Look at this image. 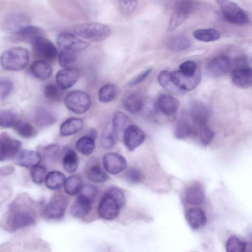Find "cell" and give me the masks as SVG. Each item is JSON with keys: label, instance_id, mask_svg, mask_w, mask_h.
<instances>
[{"label": "cell", "instance_id": "c3c4849f", "mask_svg": "<svg viewBox=\"0 0 252 252\" xmlns=\"http://www.w3.org/2000/svg\"><path fill=\"white\" fill-rule=\"evenodd\" d=\"M30 174L33 182L40 184L45 181L46 169L44 166L38 164L31 168Z\"/></svg>", "mask_w": 252, "mask_h": 252}, {"label": "cell", "instance_id": "db71d44e", "mask_svg": "<svg viewBox=\"0 0 252 252\" xmlns=\"http://www.w3.org/2000/svg\"><path fill=\"white\" fill-rule=\"evenodd\" d=\"M116 199L122 207L125 203V196L124 192L119 188L111 187L105 192Z\"/></svg>", "mask_w": 252, "mask_h": 252}, {"label": "cell", "instance_id": "d6986e66", "mask_svg": "<svg viewBox=\"0 0 252 252\" xmlns=\"http://www.w3.org/2000/svg\"><path fill=\"white\" fill-rule=\"evenodd\" d=\"M33 120L35 124L41 128L48 127L57 121L52 111L44 106H37L33 111Z\"/></svg>", "mask_w": 252, "mask_h": 252}, {"label": "cell", "instance_id": "8992f818", "mask_svg": "<svg viewBox=\"0 0 252 252\" xmlns=\"http://www.w3.org/2000/svg\"><path fill=\"white\" fill-rule=\"evenodd\" d=\"M31 44L33 54L38 60L49 63L58 56L57 48L44 35L37 38Z\"/></svg>", "mask_w": 252, "mask_h": 252}, {"label": "cell", "instance_id": "6da1fadb", "mask_svg": "<svg viewBox=\"0 0 252 252\" xmlns=\"http://www.w3.org/2000/svg\"><path fill=\"white\" fill-rule=\"evenodd\" d=\"M29 60V52L22 47L13 48L6 51L0 57L2 67L10 71H18L25 68Z\"/></svg>", "mask_w": 252, "mask_h": 252}, {"label": "cell", "instance_id": "f546056e", "mask_svg": "<svg viewBox=\"0 0 252 252\" xmlns=\"http://www.w3.org/2000/svg\"><path fill=\"white\" fill-rule=\"evenodd\" d=\"M191 114L193 121L199 126L207 124L209 116V110L204 104L195 102L191 106Z\"/></svg>", "mask_w": 252, "mask_h": 252}, {"label": "cell", "instance_id": "ffe728a7", "mask_svg": "<svg viewBox=\"0 0 252 252\" xmlns=\"http://www.w3.org/2000/svg\"><path fill=\"white\" fill-rule=\"evenodd\" d=\"M156 108L164 115L170 116L177 111L179 102L174 96L167 94L158 97L156 102Z\"/></svg>", "mask_w": 252, "mask_h": 252}, {"label": "cell", "instance_id": "816d5d0a", "mask_svg": "<svg viewBox=\"0 0 252 252\" xmlns=\"http://www.w3.org/2000/svg\"><path fill=\"white\" fill-rule=\"evenodd\" d=\"M60 148L57 144H51L46 147L43 151L44 157L48 159H56L59 156Z\"/></svg>", "mask_w": 252, "mask_h": 252}, {"label": "cell", "instance_id": "83f0119b", "mask_svg": "<svg viewBox=\"0 0 252 252\" xmlns=\"http://www.w3.org/2000/svg\"><path fill=\"white\" fill-rule=\"evenodd\" d=\"M129 117L122 112H117L112 120V132L116 137L122 135L126 128L130 125Z\"/></svg>", "mask_w": 252, "mask_h": 252}, {"label": "cell", "instance_id": "836d02e7", "mask_svg": "<svg viewBox=\"0 0 252 252\" xmlns=\"http://www.w3.org/2000/svg\"><path fill=\"white\" fill-rule=\"evenodd\" d=\"M158 80L160 85L170 93L179 94L184 92L173 83L170 76V72L167 70L161 71L158 76Z\"/></svg>", "mask_w": 252, "mask_h": 252}, {"label": "cell", "instance_id": "680465c9", "mask_svg": "<svg viewBox=\"0 0 252 252\" xmlns=\"http://www.w3.org/2000/svg\"><path fill=\"white\" fill-rule=\"evenodd\" d=\"M13 167L5 166L3 167V169L1 168L0 169V173L3 175H8L12 172V170H13Z\"/></svg>", "mask_w": 252, "mask_h": 252}, {"label": "cell", "instance_id": "d6a6232c", "mask_svg": "<svg viewBox=\"0 0 252 252\" xmlns=\"http://www.w3.org/2000/svg\"><path fill=\"white\" fill-rule=\"evenodd\" d=\"M119 93V89L115 84H107L103 85L99 90V100L102 103H108L113 101Z\"/></svg>", "mask_w": 252, "mask_h": 252}, {"label": "cell", "instance_id": "d4e9b609", "mask_svg": "<svg viewBox=\"0 0 252 252\" xmlns=\"http://www.w3.org/2000/svg\"><path fill=\"white\" fill-rule=\"evenodd\" d=\"M122 105L127 112L136 114L142 110L144 102L142 96L140 94L132 93L127 94L123 98Z\"/></svg>", "mask_w": 252, "mask_h": 252}, {"label": "cell", "instance_id": "5bb4252c", "mask_svg": "<svg viewBox=\"0 0 252 252\" xmlns=\"http://www.w3.org/2000/svg\"><path fill=\"white\" fill-rule=\"evenodd\" d=\"M80 76L79 71L73 67H67L59 70L56 73V84L63 90L72 87Z\"/></svg>", "mask_w": 252, "mask_h": 252}, {"label": "cell", "instance_id": "b9f144b4", "mask_svg": "<svg viewBox=\"0 0 252 252\" xmlns=\"http://www.w3.org/2000/svg\"><path fill=\"white\" fill-rule=\"evenodd\" d=\"M192 133V127L188 121L181 120L177 123L174 130V135L177 139H186Z\"/></svg>", "mask_w": 252, "mask_h": 252}, {"label": "cell", "instance_id": "6f0895ef", "mask_svg": "<svg viewBox=\"0 0 252 252\" xmlns=\"http://www.w3.org/2000/svg\"><path fill=\"white\" fill-rule=\"evenodd\" d=\"M152 71V68H148L145 71L138 74L128 83L129 86L136 85L144 80Z\"/></svg>", "mask_w": 252, "mask_h": 252}, {"label": "cell", "instance_id": "74e56055", "mask_svg": "<svg viewBox=\"0 0 252 252\" xmlns=\"http://www.w3.org/2000/svg\"><path fill=\"white\" fill-rule=\"evenodd\" d=\"M13 127L20 136L25 138H32L37 133V131L34 126L25 121H17Z\"/></svg>", "mask_w": 252, "mask_h": 252}, {"label": "cell", "instance_id": "bcb514c9", "mask_svg": "<svg viewBox=\"0 0 252 252\" xmlns=\"http://www.w3.org/2000/svg\"><path fill=\"white\" fill-rule=\"evenodd\" d=\"M17 121L16 116L12 111L8 110H0V126L13 127Z\"/></svg>", "mask_w": 252, "mask_h": 252}, {"label": "cell", "instance_id": "4fadbf2b", "mask_svg": "<svg viewBox=\"0 0 252 252\" xmlns=\"http://www.w3.org/2000/svg\"><path fill=\"white\" fill-rule=\"evenodd\" d=\"M173 83L183 91H190L194 90L199 84L201 80L199 71L192 76L187 75L180 70L170 72Z\"/></svg>", "mask_w": 252, "mask_h": 252}, {"label": "cell", "instance_id": "7402d4cb", "mask_svg": "<svg viewBox=\"0 0 252 252\" xmlns=\"http://www.w3.org/2000/svg\"><path fill=\"white\" fill-rule=\"evenodd\" d=\"M29 20L25 14L16 12L8 15L4 20L5 29L13 33L21 28L29 25Z\"/></svg>", "mask_w": 252, "mask_h": 252}, {"label": "cell", "instance_id": "ab89813d", "mask_svg": "<svg viewBox=\"0 0 252 252\" xmlns=\"http://www.w3.org/2000/svg\"><path fill=\"white\" fill-rule=\"evenodd\" d=\"M87 177L89 180L95 183L104 182L109 179L107 173L97 164L89 168L87 172Z\"/></svg>", "mask_w": 252, "mask_h": 252}, {"label": "cell", "instance_id": "8fae6325", "mask_svg": "<svg viewBox=\"0 0 252 252\" xmlns=\"http://www.w3.org/2000/svg\"><path fill=\"white\" fill-rule=\"evenodd\" d=\"M21 147V142L6 133L0 134V161L14 158Z\"/></svg>", "mask_w": 252, "mask_h": 252}, {"label": "cell", "instance_id": "7a4b0ae2", "mask_svg": "<svg viewBox=\"0 0 252 252\" xmlns=\"http://www.w3.org/2000/svg\"><path fill=\"white\" fill-rule=\"evenodd\" d=\"M73 33L92 41H101L110 36L111 30L104 24L89 23L79 24L73 28Z\"/></svg>", "mask_w": 252, "mask_h": 252}, {"label": "cell", "instance_id": "d590c367", "mask_svg": "<svg viewBox=\"0 0 252 252\" xmlns=\"http://www.w3.org/2000/svg\"><path fill=\"white\" fill-rule=\"evenodd\" d=\"M191 44L189 39L185 34H181L172 37L168 41L169 49L173 51H181L189 48Z\"/></svg>", "mask_w": 252, "mask_h": 252}, {"label": "cell", "instance_id": "30bf717a", "mask_svg": "<svg viewBox=\"0 0 252 252\" xmlns=\"http://www.w3.org/2000/svg\"><path fill=\"white\" fill-rule=\"evenodd\" d=\"M121 207L116 199L105 192L99 202L98 213L102 218L111 220L118 216Z\"/></svg>", "mask_w": 252, "mask_h": 252}, {"label": "cell", "instance_id": "11a10c76", "mask_svg": "<svg viewBox=\"0 0 252 252\" xmlns=\"http://www.w3.org/2000/svg\"><path fill=\"white\" fill-rule=\"evenodd\" d=\"M125 177L128 182L137 183L141 181L142 176L138 170L131 168L126 171Z\"/></svg>", "mask_w": 252, "mask_h": 252}, {"label": "cell", "instance_id": "7c38bea8", "mask_svg": "<svg viewBox=\"0 0 252 252\" xmlns=\"http://www.w3.org/2000/svg\"><path fill=\"white\" fill-rule=\"evenodd\" d=\"M124 143L129 151H133L145 140V134L139 126L134 125H129L123 134Z\"/></svg>", "mask_w": 252, "mask_h": 252}, {"label": "cell", "instance_id": "1f68e13d", "mask_svg": "<svg viewBox=\"0 0 252 252\" xmlns=\"http://www.w3.org/2000/svg\"><path fill=\"white\" fill-rule=\"evenodd\" d=\"M65 178L61 172L53 171L49 172L46 176L45 183L46 187L51 190H57L64 185Z\"/></svg>", "mask_w": 252, "mask_h": 252}, {"label": "cell", "instance_id": "603a6c76", "mask_svg": "<svg viewBox=\"0 0 252 252\" xmlns=\"http://www.w3.org/2000/svg\"><path fill=\"white\" fill-rule=\"evenodd\" d=\"M185 216L188 223L193 229H199L207 222L205 213L200 208H193L187 210Z\"/></svg>", "mask_w": 252, "mask_h": 252}, {"label": "cell", "instance_id": "681fc988", "mask_svg": "<svg viewBox=\"0 0 252 252\" xmlns=\"http://www.w3.org/2000/svg\"><path fill=\"white\" fill-rule=\"evenodd\" d=\"M179 70L187 75L192 76L198 71L195 63L191 60L186 61L182 63L179 66Z\"/></svg>", "mask_w": 252, "mask_h": 252}, {"label": "cell", "instance_id": "e0dca14e", "mask_svg": "<svg viewBox=\"0 0 252 252\" xmlns=\"http://www.w3.org/2000/svg\"><path fill=\"white\" fill-rule=\"evenodd\" d=\"M231 78L236 86L246 88L252 85V71L248 66L236 67L232 71Z\"/></svg>", "mask_w": 252, "mask_h": 252}, {"label": "cell", "instance_id": "2e32d148", "mask_svg": "<svg viewBox=\"0 0 252 252\" xmlns=\"http://www.w3.org/2000/svg\"><path fill=\"white\" fill-rule=\"evenodd\" d=\"M230 68V61L224 55H220L213 58L208 63V72L212 76L219 77L226 74Z\"/></svg>", "mask_w": 252, "mask_h": 252}, {"label": "cell", "instance_id": "ba28073f", "mask_svg": "<svg viewBox=\"0 0 252 252\" xmlns=\"http://www.w3.org/2000/svg\"><path fill=\"white\" fill-rule=\"evenodd\" d=\"M58 47L61 50H66L78 52L87 48L90 43L78 38L77 35L67 32L58 34L56 39Z\"/></svg>", "mask_w": 252, "mask_h": 252}, {"label": "cell", "instance_id": "60d3db41", "mask_svg": "<svg viewBox=\"0 0 252 252\" xmlns=\"http://www.w3.org/2000/svg\"><path fill=\"white\" fill-rule=\"evenodd\" d=\"M60 65L64 68L71 67L77 60V53L66 50H61L58 55Z\"/></svg>", "mask_w": 252, "mask_h": 252}, {"label": "cell", "instance_id": "52a82bcc", "mask_svg": "<svg viewBox=\"0 0 252 252\" xmlns=\"http://www.w3.org/2000/svg\"><path fill=\"white\" fill-rule=\"evenodd\" d=\"M193 3L190 0H181L176 4L167 26V31H172L181 25L192 11Z\"/></svg>", "mask_w": 252, "mask_h": 252}, {"label": "cell", "instance_id": "9c48e42d", "mask_svg": "<svg viewBox=\"0 0 252 252\" xmlns=\"http://www.w3.org/2000/svg\"><path fill=\"white\" fill-rule=\"evenodd\" d=\"M68 203V198L62 194H55L45 206L44 216L50 219H59L64 214Z\"/></svg>", "mask_w": 252, "mask_h": 252}, {"label": "cell", "instance_id": "5b68a950", "mask_svg": "<svg viewBox=\"0 0 252 252\" xmlns=\"http://www.w3.org/2000/svg\"><path fill=\"white\" fill-rule=\"evenodd\" d=\"M64 105L71 112L76 114L86 112L92 104L90 96L86 93L75 90L69 93L64 100Z\"/></svg>", "mask_w": 252, "mask_h": 252}, {"label": "cell", "instance_id": "8d00e7d4", "mask_svg": "<svg viewBox=\"0 0 252 252\" xmlns=\"http://www.w3.org/2000/svg\"><path fill=\"white\" fill-rule=\"evenodd\" d=\"M78 158L76 152L72 149H68L63 158V165L64 169L68 173L75 172L78 166Z\"/></svg>", "mask_w": 252, "mask_h": 252}, {"label": "cell", "instance_id": "4dcf8cb0", "mask_svg": "<svg viewBox=\"0 0 252 252\" xmlns=\"http://www.w3.org/2000/svg\"><path fill=\"white\" fill-rule=\"evenodd\" d=\"M194 37L203 42H212L218 40L220 36V32L213 28L199 29L192 32Z\"/></svg>", "mask_w": 252, "mask_h": 252}, {"label": "cell", "instance_id": "7dc6e473", "mask_svg": "<svg viewBox=\"0 0 252 252\" xmlns=\"http://www.w3.org/2000/svg\"><path fill=\"white\" fill-rule=\"evenodd\" d=\"M119 8L124 16H129L136 10L138 0H118Z\"/></svg>", "mask_w": 252, "mask_h": 252}, {"label": "cell", "instance_id": "4316f807", "mask_svg": "<svg viewBox=\"0 0 252 252\" xmlns=\"http://www.w3.org/2000/svg\"><path fill=\"white\" fill-rule=\"evenodd\" d=\"M83 120L79 118L72 117L64 121L60 126V132L64 136L73 135L80 131L84 127Z\"/></svg>", "mask_w": 252, "mask_h": 252}, {"label": "cell", "instance_id": "44dd1931", "mask_svg": "<svg viewBox=\"0 0 252 252\" xmlns=\"http://www.w3.org/2000/svg\"><path fill=\"white\" fill-rule=\"evenodd\" d=\"M92 201L88 197L79 194L70 207L71 215L77 218L86 216L92 208Z\"/></svg>", "mask_w": 252, "mask_h": 252}, {"label": "cell", "instance_id": "9a60e30c", "mask_svg": "<svg viewBox=\"0 0 252 252\" xmlns=\"http://www.w3.org/2000/svg\"><path fill=\"white\" fill-rule=\"evenodd\" d=\"M103 164L104 169L108 173L116 174L126 168V161L122 155L116 153H109L104 156Z\"/></svg>", "mask_w": 252, "mask_h": 252}, {"label": "cell", "instance_id": "ac0fdd59", "mask_svg": "<svg viewBox=\"0 0 252 252\" xmlns=\"http://www.w3.org/2000/svg\"><path fill=\"white\" fill-rule=\"evenodd\" d=\"M43 30L39 27L27 25L11 34V38L16 41L32 43L37 38L44 36Z\"/></svg>", "mask_w": 252, "mask_h": 252}, {"label": "cell", "instance_id": "9f6ffc18", "mask_svg": "<svg viewBox=\"0 0 252 252\" xmlns=\"http://www.w3.org/2000/svg\"><path fill=\"white\" fill-rule=\"evenodd\" d=\"M116 138L112 132L105 134L101 139L102 146L106 149L112 148L116 144Z\"/></svg>", "mask_w": 252, "mask_h": 252}, {"label": "cell", "instance_id": "91938a15", "mask_svg": "<svg viewBox=\"0 0 252 252\" xmlns=\"http://www.w3.org/2000/svg\"><path fill=\"white\" fill-rule=\"evenodd\" d=\"M88 135L95 139L97 135V131L94 129H91Z\"/></svg>", "mask_w": 252, "mask_h": 252}, {"label": "cell", "instance_id": "f35d334b", "mask_svg": "<svg viewBox=\"0 0 252 252\" xmlns=\"http://www.w3.org/2000/svg\"><path fill=\"white\" fill-rule=\"evenodd\" d=\"M65 192L69 195L78 193L82 186L81 178L78 175H72L65 180L64 183Z\"/></svg>", "mask_w": 252, "mask_h": 252}, {"label": "cell", "instance_id": "ee69618b", "mask_svg": "<svg viewBox=\"0 0 252 252\" xmlns=\"http://www.w3.org/2000/svg\"><path fill=\"white\" fill-rule=\"evenodd\" d=\"M198 126V133L200 141L204 146H207L212 141L215 133L207 124H201Z\"/></svg>", "mask_w": 252, "mask_h": 252}, {"label": "cell", "instance_id": "7bdbcfd3", "mask_svg": "<svg viewBox=\"0 0 252 252\" xmlns=\"http://www.w3.org/2000/svg\"><path fill=\"white\" fill-rule=\"evenodd\" d=\"M45 96L48 99L52 101L60 100L63 96V90L57 84L49 83L44 89Z\"/></svg>", "mask_w": 252, "mask_h": 252}, {"label": "cell", "instance_id": "f1b7e54d", "mask_svg": "<svg viewBox=\"0 0 252 252\" xmlns=\"http://www.w3.org/2000/svg\"><path fill=\"white\" fill-rule=\"evenodd\" d=\"M32 74L37 78L44 80L48 79L52 73V69L48 62L38 60L32 63L30 67Z\"/></svg>", "mask_w": 252, "mask_h": 252}, {"label": "cell", "instance_id": "f5cc1de1", "mask_svg": "<svg viewBox=\"0 0 252 252\" xmlns=\"http://www.w3.org/2000/svg\"><path fill=\"white\" fill-rule=\"evenodd\" d=\"M97 193V188L93 185L89 184L82 185L78 192L79 194L88 197L92 200L95 197Z\"/></svg>", "mask_w": 252, "mask_h": 252}, {"label": "cell", "instance_id": "484cf974", "mask_svg": "<svg viewBox=\"0 0 252 252\" xmlns=\"http://www.w3.org/2000/svg\"><path fill=\"white\" fill-rule=\"evenodd\" d=\"M41 159V156L38 152L32 150H24L19 154L16 162L21 166L32 168L38 165Z\"/></svg>", "mask_w": 252, "mask_h": 252}, {"label": "cell", "instance_id": "277c9868", "mask_svg": "<svg viewBox=\"0 0 252 252\" xmlns=\"http://www.w3.org/2000/svg\"><path fill=\"white\" fill-rule=\"evenodd\" d=\"M6 221L8 228L11 231H15L33 224L35 222V217L29 208L17 207L16 209L11 208Z\"/></svg>", "mask_w": 252, "mask_h": 252}, {"label": "cell", "instance_id": "f907efd6", "mask_svg": "<svg viewBox=\"0 0 252 252\" xmlns=\"http://www.w3.org/2000/svg\"><path fill=\"white\" fill-rule=\"evenodd\" d=\"M13 83L8 79L0 78V98L6 97L11 93Z\"/></svg>", "mask_w": 252, "mask_h": 252}, {"label": "cell", "instance_id": "f6af8a7d", "mask_svg": "<svg viewBox=\"0 0 252 252\" xmlns=\"http://www.w3.org/2000/svg\"><path fill=\"white\" fill-rule=\"evenodd\" d=\"M246 248V243L236 236H231L226 243V249L228 252H244Z\"/></svg>", "mask_w": 252, "mask_h": 252}, {"label": "cell", "instance_id": "cb8c5ba5", "mask_svg": "<svg viewBox=\"0 0 252 252\" xmlns=\"http://www.w3.org/2000/svg\"><path fill=\"white\" fill-rule=\"evenodd\" d=\"M185 202L190 205L198 206L203 204L205 195L203 189L194 185L188 187L184 193Z\"/></svg>", "mask_w": 252, "mask_h": 252}, {"label": "cell", "instance_id": "e575fe53", "mask_svg": "<svg viewBox=\"0 0 252 252\" xmlns=\"http://www.w3.org/2000/svg\"><path fill=\"white\" fill-rule=\"evenodd\" d=\"M77 151L84 155H89L95 148V139L88 135L80 138L75 143Z\"/></svg>", "mask_w": 252, "mask_h": 252}, {"label": "cell", "instance_id": "3957f363", "mask_svg": "<svg viewBox=\"0 0 252 252\" xmlns=\"http://www.w3.org/2000/svg\"><path fill=\"white\" fill-rule=\"evenodd\" d=\"M225 19L229 23L236 25H246L250 18L246 12L236 2L231 0H216Z\"/></svg>", "mask_w": 252, "mask_h": 252}]
</instances>
